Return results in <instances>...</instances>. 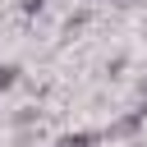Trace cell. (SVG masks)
<instances>
[{
    "instance_id": "7a4b0ae2",
    "label": "cell",
    "mask_w": 147,
    "mask_h": 147,
    "mask_svg": "<svg viewBox=\"0 0 147 147\" xmlns=\"http://www.w3.org/2000/svg\"><path fill=\"white\" fill-rule=\"evenodd\" d=\"M18 83V64H0V92H9Z\"/></svg>"
},
{
    "instance_id": "3957f363",
    "label": "cell",
    "mask_w": 147,
    "mask_h": 147,
    "mask_svg": "<svg viewBox=\"0 0 147 147\" xmlns=\"http://www.w3.org/2000/svg\"><path fill=\"white\" fill-rule=\"evenodd\" d=\"M18 9H23V14H41V0H23Z\"/></svg>"
},
{
    "instance_id": "6da1fadb",
    "label": "cell",
    "mask_w": 147,
    "mask_h": 147,
    "mask_svg": "<svg viewBox=\"0 0 147 147\" xmlns=\"http://www.w3.org/2000/svg\"><path fill=\"white\" fill-rule=\"evenodd\" d=\"M101 142V133H64L55 147H96Z\"/></svg>"
}]
</instances>
